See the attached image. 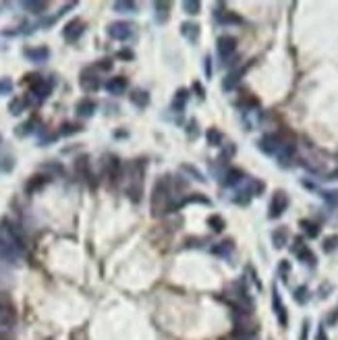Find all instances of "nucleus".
<instances>
[{"label":"nucleus","instance_id":"obj_41","mask_svg":"<svg viewBox=\"0 0 338 340\" xmlns=\"http://www.w3.org/2000/svg\"><path fill=\"white\" fill-rule=\"evenodd\" d=\"M11 91H13V83H11V79H0V96L11 94Z\"/></svg>","mask_w":338,"mask_h":340},{"label":"nucleus","instance_id":"obj_9","mask_svg":"<svg viewBox=\"0 0 338 340\" xmlns=\"http://www.w3.org/2000/svg\"><path fill=\"white\" fill-rule=\"evenodd\" d=\"M282 139L278 135H264L262 139L257 141L259 145V150H262L264 153H268V156H274V153H278L280 148H282Z\"/></svg>","mask_w":338,"mask_h":340},{"label":"nucleus","instance_id":"obj_31","mask_svg":"<svg viewBox=\"0 0 338 340\" xmlns=\"http://www.w3.org/2000/svg\"><path fill=\"white\" fill-rule=\"evenodd\" d=\"M205 137H207V143L214 145V148H218V145L222 143V133H220L218 129H210L205 133Z\"/></svg>","mask_w":338,"mask_h":340},{"label":"nucleus","instance_id":"obj_5","mask_svg":"<svg viewBox=\"0 0 338 340\" xmlns=\"http://www.w3.org/2000/svg\"><path fill=\"white\" fill-rule=\"evenodd\" d=\"M288 207V195L284 191H276L274 193V197H272V202H270V218L274 220V218H280V216L284 214V210H287Z\"/></svg>","mask_w":338,"mask_h":340},{"label":"nucleus","instance_id":"obj_20","mask_svg":"<svg viewBox=\"0 0 338 340\" xmlns=\"http://www.w3.org/2000/svg\"><path fill=\"white\" fill-rule=\"evenodd\" d=\"M75 172L81 179H89V158L87 156H79L75 160Z\"/></svg>","mask_w":338,"mask_h":340},{"label":"nucleus","instance_id":"obj_34","mask_svg":"<svg viewBox=\"0 0 338 340\" xmlns=\"http://www.w3.org/2000/svg\"><path fill=\"white\" fill-rule=\"evenodd\" d=\"M81 131V127L79 125H75V122H65L63 127H60V131L58 133L63 135V137H68V135H75V133H79Z\"/></svg>","mask_w":338,"mask_h":340},{"label":"nucleus","instance_id":"obj_44","mask_svg":"<svg viewBox=\"0 0 338 340\" xmlns=\"http://www.w3.org/2000/svg\"><path fill=\"white\" fill-rule=\"evenodd\" d=\"M203 71H205V77L210 79V77H212V58L210 56L203 58Z\"/></svg>","mask_w":338,"mask_h":340},{"label":"nucleus","instance_id":"obj_12","mask_svg":"<svg viewBox=\"0 0 338 340\" xmlns=\"http://www.w3.org/2000/svg\"><path fill=\"white\" fill-rule=\"evenodd\" d=\"M79 83H81V87L85 89V91H98L100 85H102V83H100V79H98L96 71H94V67H91V68H85V71L81 73Z\"/></svg>","mask_w":338,"mask_h":340},{"label":"nucleus","instance_id":"obj_8","mask_svg":"<svg viewBox=\"0 0 338 340\" xmlns=\"http://www.w3.org/2000/svg\"><path fill=\"white\" fill-rule=\"evenodd\" d=\"M83 32H85V23H83L81 19H73V21H68L65 25L63 37L67 42H77L83 35Z\"/></svg>","mask_w":338,"mask_h":340},{"label":"nucleus","instance_id":"obj_46","mask_svg":"<svg viewBox=\"0 0 338 340\" xmlns=\"http://www.w3.org/2000/svg\"><path fill=\"white\" fill-rule=\"evenodd\" d=\"M307 332H309V322H303V330H301V338L299 340H307Z\"/></svg>","mask_w":338,"mask_h":340},{"label":"nucleus","instance_id":"obj_43","mask_svg":"<svg viewBox=\"0 0 338 340\" xmlns=\"http://www.w3.org/2000/svg\"><path fill=\"white\" fill-rule=\"evenodd\" d=\"M96 67L100 68V71H110V68H112V60L110 58H104V60H100Z\"/></svg>","mask_w":338,"mask_h":340},{"label":"nucleus","instance_id":"obj_26","mask_svg":"<svg viewBox=\"0 0 338 340\" xmlns=\"http://www.w3.org/2000/svg\"><path fill=\"white\" fill-rule=\"evenodd\" d=\"M207 226H210V228L214 230V233H222V230L226 228V222L222 220L220 216L214 214V216H210V218H207Z\"/></svg>","mask_w":338,"mask_h":340},{"label":"nucleus","instance_id":"obj_2","mask_svg":"<svg viewBox=\"0 0 338 340\" xmlns=\"http://www.w3.org/2000/svg\"><path fill=\"white\" fill-rule=\"evenodd\" d=\"M174 207L172 202V189H170V176H162V179L156 181V187H153V195H152V212L153 216L166 214Z\"/></svg>","mask_w":338,"mask_h":340},{"label":"nucleus","instance_id":"obj_32","mask_svg":"<svg viewBox=\"0 0 338 340\" xmlns=\"http://www.w3.org/2000/svg\"><path fill=\"white\" fill-rule=\"evenodd\" d=\"M233 251V243L230 241H224V243H218L216 247H212V253H216V255H222V257H226V255Z\"/></svg>","mask_w":338,"mask_h":340},{"label":"nucleus","instance_id":"obj_30","mask_svg":"<svg viewBox=\"0 0 338 340\" xmlns=\"http://www.w3.org/2000/svg\"><path fill=\"white\" fill-rule=\"evenodd\" d=\"M23 9L29 11V13L40 15V13L46 11V2H35V0H27V2H23Z\"/></svg>","mask_w":338,"mask_h":340},{"label":"nucleus","instance_id":"obj_37","mask_svg":"<svg viewBox=\"0 0 338 340\" xmlns=\"http://www.w3.org/2000/svg\"><path fill=\"white\" fill-rule=\"evenodd\" d=\"M114 11L117 13H135L137 4L135 2H114Z\"/></svg>","mask_w":338,"mask_h":340},{"label":"nucleus","instance_id":"obj_45","mask_svg":"<svg viewBox=\"0 0 338 340\" xmlns=\"http://www.w3.org/2000/svg\"><path fill=\"white\" fill-rule=\"evenodd\" d=\"M118 58H122V60H131V58H133V52H129V50H120V52H118Z\"/></svg>","mask_w":338,"mask_h":340},{"label":"nucleus","instance_id":"obj_27","mask_svg":"<svg viewBox=\"0 0 338 340\" xmlns=\"http://www.w3.org/2000/svg\"><path fill=\"white\" fill-rule=\"evenodd\" d=\"M25 108H27V100H23V98H15L13 102L9 104V112L17 117V114H21L23 110H25Z\"/></svg>","mask_w":338,"mask_h":340},{"label":"nucleus","instance_id":"obj_10","mask_svg":"<svg viewBox=\"0 0 338 340\" xmlns=\"http://www.w3.org/2000/svg\"><path fill=\"white\" fill-rule=\"evenodd\" d=\"M216 48H218V56L222 60H228L235 54V50H237V40L233 35H220Z\"/></svg>","mask_w":338,"mask_h":340},{"label":"nucleus","instance_id":"obj_29","mask_svg":"<svg viewBox=\"0 0 338 340\" xmlns=\"http://www.w3.org/2000/svg\"><path fill=\"white\" fill-rule=\"evenodd\" d=\"M301 226H303V230H305V235H307V237L316 238V237L320 235V226H318L316 222H309V220H301Z\"/></svg>","mask_w":338,"mask_h":340},{"label":"nucleus","instance_id":"obj_36","mask_svg":"<svg viewBox=\"0 0 338 340\" xmlns=\"http://www.w3.org/2000/svg\"><path fill=\"white\" fill-rule=\"evenodd\" d=\"M295 301L299 305H305L307 301H309V290H307V287H299L295 290Z\"/></svg>","mask_w":338,"mask_h":340},{"label":"nucleus","instance_id":"obj_3","mask_svg":"<svg viewBox=\"0 0 338 340\" xmlns=\"http://www.w3.org/2000/svg\"><path fill=\"white\" fill-rule=\"evenodd\" d=\"M15 322H17V315H15L13 301L6 292L0 290V330H11Z\"/></svg>","mask_w":338,"mask_h":340},{"label":"nucleus","instance_id":"obj_35","mask_svg":"<svg viewBox=\"0 0 338 340\" xmlns=\"http://www.w3.org/2000/svg\"><path fill=\"white\" fill-rule=\"evenodd\" d=\"M321 197H324V202L328 205H332V207H338V191L332 189V191H324L321 193Z\"/></svg>","mask_w":338,"mask_h":340},{"label":"nucleus","instance_id":"obj_40","mask_svg":"<svg viewBox=\"0 0 338 340\" xmlns=\"http://www.w3.org/2000/svg\"><path fill=\"white\" fill-rule=\"evenodd\" d=\"M336 247H338V237H328L324 241V251H328V253L334 251Z\"/></svg>","mask_w":338,"mask_h":340},{"label":"nucleus","instance_id":"obj_39","mask_svg":"<svg viewBox=\"0 0 338 340\" xmlns=\"http://www.w3.org/2000/svg\"><path fill=\"white\" fill-rule=\"evenodd\" d=\"M34 125H35V120L23 122L21 127H17V135H29V133H34Z\"/></svg>","mask_w":338,"mask_h":340},{"label":"nucleus","instance_id":"obj_13","mask_svg":"<svg viewBox=\"0 0 338 340\" xmlns=\"http://www.w3.org/2000/svg\"><path fill=\"white\" fill-rule=\"evenodd\" d=\"M106 91L112 96H122L127 91V79L125 77H112L106 81Z\"/></svg>","mask_w":338,"mask_h":340},{"label":"nucleus","instance_id":"obj_7","mask_svg":"<svg viewBox=\"0 0 338 340\" xmlns=\"http://www.w3.org/2000/svg\"><path fill=\"white\" fill-rule=\"evenodd\" d=\"M293 253L299 257V261H303V264L307 266H316V255L311 253V249L303 243V238H295V243H293Z\"/></svg>","mask_w":338,"mask_h":340},{"label":"nucleus","instance_id":"obj_21","mask_svg":"<svg viewBox=\"0 0 338 340\" xmlns=\"http://www.w3.org/2000/svg\"><path fill=\"white\" fill-rule=\"evenodd\" d=\"M187 100H189V91L187 89H179V91H176V96H174V100H172V110L183 112V110H185V106H187Z\"/></svg>","mask_w":338,"mask_h":340},{"label":"nucleus","instance_id":"obj_14","mask_svg":"<svg viewBox=\"0 0 338 340\" xmlns=\"http://www.w3.org/2000/svg\"><path fill=\"white\" fill-rule=\"evenodd\" d=\"M106 174H108V179H112L114 183L122 176V162L117 156H110L108 162H106Z\"/></svg>","mask_w":338,"mask_h":340},{"label":"nucleus","instance_id":"obj_28","mask_svg":"<svg viewBox=\"0 0 338 340\" xmlns=\"http://www.w3.org/2000/svg\"><path fill=\"white\" fill-rule=\"evenodd\" d=\"M183 11H185L187 15H199V11H202V2H199V0H185V2H183Z\"/></svg>","mask_w":338,"mask_h":340},{"label":"nucleus","instance_id":"obj_24","mask_svg":"<svg viewBox=\"0 0 338 340\" xmlns=\"http://www.w3.org/2000/svg\"><path fill=\"white\" fill-rule=\"evenodd\" d=\"M241 75H243V68H241V71H233V73H230V75L226 77V79H224L222 87H224L226 91L235 89V87H237V83H239V79H241Z\"/></svg>","mask_w":338,"mask_h":340},{"label":"nucleus","instance_id":"obj_4","mask_svg":"<svg viewBox=\"0 0 338 340\" xmlns=\"http://www.w3.org/2000/svg\"><path fill=\"white\" fill-rule=\"evenodd\" d=\"M25 79L29 83V87H32V96H35L37 100H46V98L50 96L52 81L44 79V77H40V75H27Z\"/></svg>","mask_w":338,"mask_h":340},{"label":"nucleus","instance_id":"obj_11","mask_svg":"<svg viewBox=\"0 0 338 340\" xmlns=\"http://www.w3.org/2000/svg\"><path fill=\"white\" fill-rule=\"evenodd\" d=\"M272 307H274V313H276V318H278V323L282 328H287L288 326V313H287V307H284L282 303V299H280V292L278 290H272Z\"/></svg>","mask_w":338,"mask_h":340},{"label":"nucleus","instance_id":"obj_23","mask_svg":"<svg viewBox=\"0 0 338 340\" xmlns=\"http://www.w3.org/2000/svg\"><path fill=\"white\" fill-rule=\"evenodd\" d=\"M288 241V230L287 228H278V230H274L272 233V243L276 249H280V247H284Z\"/></svg>","mask_w":338,"mask_h":340},{"label":"nucleus","instance_id":"obj_42","mask_svg":"<svg viewBox=\"0 0 338 340\" xmlns=\"http://www.w3.org/2000/svg\"><path fill=\"white\" fill-rule=\"evenodd\" d=\"M42 168L48 170V172H52V174H63V166L60 164H52V162H48V164H44Z\"/></svg>","mask_w":338,"mask_h":340},{"label":"nucleus","instance_id":"obj_19","mask_svg":"<svg viewBox=\"0 0 338 340\" xmlns=\"http://www.w3.org/2000/svg\"><path fill=\"white\" fill-rule=\"evenodd\" d=\"M243 179H245L243 170L230 168V170H226V174H224V185H226V187H235V185H239Z\"/></svg>","mask_w":338,"mask_h":340},{"label":"nucleus","instance_id":"obj_22","mask_svg":"<svg viewBox=\"0 0 338 340\" xmlns=\"http://www.w3.org/2000/svg\"><path fill=\"white\" fill-rule=\"evenodd\" d=\"M46 183H48V176H46V174H35V176H32V179L27 181L25 191H27V193H34V191H37V189H42Z\"/></svg>","mask_w":338,"mask_h":340},{"label":"nucleus","instance_id":"obj_6","mask_svg":"<svg viewBox=\"0 0 338 340\" xmlns=\"http://www.w3.org/2000/svg\"><path fill=\"white\" fill-rule=\"evenodd\" d=\"M108 35L112 40H118V42H127L129 37L133 35V25H129L125 21H117V23H110L108 27Z\"/></svg>","mask_w":338,"mask_h":340},{"label":"nucleus","instance_id":"obj_25","mask_svg":"<svg viewBox=\"0 0 338 340\" xmlns=\"http://www.w3.org/2000/svg\"><path fill=\"white\" fill-rule=\"evenodd\" d=\"M153 6H156V19L160 23H166L168 21V11H170V4H168V2H156Z\"/></svg>","mask_w":338,"mask_h":340},{"label":"nucleus","instance_id":"obj_38","mask_svg":"<svg viewBox=\"0 0 338 340\" xmlns=\"http://www.w3.org/2000/svg\"><path fill=\"white\" fill-rule=\"evenodd\" d=\"M183 204H205V205H207V204H210V199H205L202 193H193V195L187 197Z\"/></svg>","mask_w":338,"mask_h":340},{"label":"nucleus","instance_id":"obj_33","mask_svg":"<svg viewBox=\"0 0 338 340\" xmlns=\"http://www.w3.org/2000/svg\"><path fill=\"white\" fill-rule=\"evenodd\" d=\"M181 170H183V172H187V174H191L195 181H199V183H205V176H203L202 172H199V170H197L195 166H191V164H183V166H181Z\"/></svg>","mask_w":338,"mask_h":340},{"label":"nucleus","instance_id":"obj_17","mask_svg":"<svg viewBox=\"0 0 338 340\" xmlns=\"http://www.w3.org/2000/svg\"><path fill=\"white\" fill-rule=\"evenodd\" d=\"M181 34L185 35L191 44H195L199 40V25H197V23H191V21L183 23V25H181Z\"/></svg>","mask_w":338,"mask_h":340},{"label":"nucleus","instance_id":"obj_47","mask_svg":"<svg viewBox=\"0 0 338 340\" xmlns=\"http://www.w3.org/2000/svg\"><path fill=\"white\" fill-rule=\"evenodd\" d=\"M193 87H195V91H197V96H199V98H203V96H205V91H203V87H202L199 83H195Z\"/></svg>","mask_w":338,"mask_h":340},{"label":"nucleus","instance_id":"obj_15","mask_svg":"<svg viewBox=\"0 0 338 340\" xmlns=\"http://www.w3.org/2000/svg\"><path fill=\"white\" fill-rule=\"evenodd\" d=\"M23 54H25L32 63H44V60H48L50 50L46 48V46H40V48H25Z\"/></svg>","mask_w":338,"mask_h":340},{"label":"nucleus","instance_id":"obj_1","mask_svg":"<svg viewBox=\"0 0 338 340\" xmlns=\"http://www.w3.org/2000/svg\"><path fill=\"white\" fill-rule=\"evenodd\" d=\"M23 251H25V241H23L17 226L9 220H0V255L17 264Z\"/></svg>","mask_w":338,"mask_h":340},{"label":"nucleus","instance_id":"obj_18","mask_svg":"<svg viewBox=\"0 0 338 340\" xmlns=\"http://www.w3.org/2000/svg\"><path fill=\"white\" fill-rule=\"evenodd\" d=\"M129 100H131V104L137 108H145L150 104V96H148V91H143V89H133Z\"/></svg>","mask_w":338,"mask_h":340},{"label":"nucleus","instance_id":"obj_16","mask_svg":"<svg viewBox=\"0 0 338 340\" xmlns=\"http://www.w3.org/2000/svg\"><path fill=\"white\" fill-rule=\"evenodd\" d=\"M75 112H77V117H81V119H89L91 114L96 112V102L94 100H81V102H77L75 106Z\"/></svg>","mask_w":338,"mask_h":340}]
</instances>
